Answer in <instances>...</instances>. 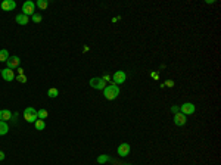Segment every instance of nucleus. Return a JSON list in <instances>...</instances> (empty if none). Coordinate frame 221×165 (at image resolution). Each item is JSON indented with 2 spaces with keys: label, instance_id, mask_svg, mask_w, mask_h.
Returning <instances> with one entry per match:
<instances>
[{
  "label": "nucleus",
  "instance_id": "nucleus-17",
  "mask_svg": "<svg viewBox=\"0 0 221 165\" xmlns=\"http://www.w3.org/2000/svg\"><path fill=\"white\" fill-rule=\"evenodd\" d=\"M34 124H35V128H37V130H40V131L44 130V128H46V122H44V120H37V121L34 122Z\"/></svg>",
  "mask_w": 221,
  "mask_h": 165
},
{
  "label": "nucleus",
  "instance_id": "nucleus-28",
  "mask_svg": "<svg viewBox=\"0 0 221 165\" xmlns=\"http://www.w3.org/2000/svg\"><path fill=\"white\" fill-rule=\"evenodd\" d=\"M18 75H24V69L22 68H18Z\"/></svg>",
  "mask_w": 221,
  "mask_h": 165
},
{
  "label": "nucleus",
  "instance_id": "nucleus-12",
  "mask_svg": "<svg viewBox=\"0 0 221 165\" xmlns=\"http://www.w3.org/2000/svg\"><path fill=\"white\" fill-rule=\"evenodd\" d=\"M15 21H16V24H19V25H27V24L30 22V18L27 16V15H24V13H18L16 18H15Z\"/></svg>",
  "mask_w": 221,
  "mask_h": 165
},
{
  "label": "nucleus",
  "instance_id": "nucleus-24",
  "mask_svg": "<svg viewBox=\"0 0 221 165\" xmlns=\"http://www.w3.org/2000/svg\"><path fill=\"white\" fill-rule=\"evenodd\" d=\"M150 77H152L153 80H159V74H158V72H155V71H152V72H150Z\"/></svg>",
  "mask_w": 221,
  "mask_h": 165
},
{
  "label": "nucleus",
  "instance_id": "nucleus-25",
  "mask_svg": "<svg viewBox=\"0 0 221 165\" xmlns=\"http://www.w3.org/2000/svg\"><path fill=\"white\" fill-rule=\"evenodd\" d=\"M102 80L105 81V83H106V81H109V80H111V75H109V74H105V75L102 77Z\"/></svg>",
  "mask_w": 221,
  "mask_h": 165
},
{
  "label": "nucleus",
  "instance_id": "nucleus-21",
  "mask_svg": "<svg viewBox=\"0 0 221 165\" xmlns=\"http://www.w3.org/2000/svg\"><path fill=\"white\" fill-rule=\"evenodd\" d=\"M41 19H43V16H41L40 13H34V15H33V21H34L35 24L41 22Z\"/></svg>",
  "mask_w": 221,
  "mask_h": 165
},
{
  "label": "nucleus",
  "instance_id": "nucleus-19",
  "mask_svg": "<svg viewBox=\"0 0 221 165\" xmlns=\"http://www.w3.org/2000/svg\"><path fill=\"white\" fill-rule=\"evenodd\" d=\"M58 94H59V90H58V89H55V87H53V89H50V90L47 91V96L52 97V99H55V97H56Z\"/></svg>",
  "mask_w": 221,
  "mask_h": 165
},
{
  "label": "nucleus",
  "instance_id": "nucleus-20",
  "mask_svg": "<svg viewBox=\"0 0 221 165\" xmlns=\"http://www.w3.org/2000/svg\"><path fill=\"white\" fill-rule=\"evenodd\" d=\"M108 161H109L108 155H100V156L97 158V162H99V164H105V162H108Z\"/></svg>",
  "mask_w": 221,
  "mask_h": 165
},
{
  "label": "nucleus",
  "instance_id": "nucleus-1",
  "mask_svg": "<svg viewBox=\"0 0 221 165\" xmlns=\"http://www.w3.org/2000/svg\"><path fill=\"white\" fill-rule=\"evenodd\" d=\"M103 96H105L106 100H113V99H117V97L119 96V87L118 85H115L113 83L106 85V87L103 89Z\"/></svg>",
  "mask_w": 221,
  "mask_h": 165
},
{
  "label": "nucleus",
  "instance_id": "nucleus-22",
  "mask_svg": "<svg viewBox=\"0 0 221 165\" xmlns=\"http://www.w3.org/2000/svg\"><path fill=\"white\" fill-rule=\"evenodd\" d=\"M15 78H16L19 83H22V84L27 83V77H25V75H18V77H15Z\"/></svg>",
  "mask_w": 221,
  "mask_h": 165
},
{
  "label": "nucleus",
  "instance_id": "nucleus-15",
  "mask_svg": "<svg viewBox=\"0 0 221 165\" xmlns=\"http://www.w3.org/2000/svg\"><path fill=\"white\" fill-rule=\"evenodd\" d=\"M7 59H9V52L6 49H2L0 50V62H6Z\"/></svg>",
  "mask_w": 221,
  "mask_h": 165
},
{
  "label": "nucleus",
  "instance_id": "nucleus-3",
  "mask_svg": "<svg viewBox=\"0 0 221 165\" xmlns=\"http://www.w3.org/2000/svg\"><path fill=\"white\" fill-rule=\"evenodd\" d=\"M22 13H24V15H27V16H30V15H34V13H35V3H34V2L27 0V2L22 5Z\"/></svg>",
  "mask_w": 221,
  "mask_h": 165
},
{
  "label": "nucleus",
  "instance_id": "nucleus-14",
  "mask_svg": "<svg viewBox=\"0 0 221 165\" xmlns=\"http://www.w3.org/2000/svg\"><path fill=\"white\" fill-rule=\"evenodd\" d=\"M7 131H9V125L5 121H0V136H5Z\"/></svg>",
  "mask_w": 221,
  "mask_h": 165
},
{
  "label": "nucleus",
  "instance_id": "nucleus-8",
  "mask_svg": "<svg viewBox=\"0 0 221 165\" xmlns=\"http://www.w3.org/2000/svg\"><path fill=\"white\" fill-rule=\"evenodd\" d=\"M187 122V118L186 115L182 114V112H177V114H174V124L178 125V127H182V125H184Z\"/></svg>",
  "mask_w": 221,
  "mask_h": 165
},
{
  "label": "nucleus",
  "instance_id": "nucleus-18",
  "mask_svg": "<svg viewBox=\"0 0 221 165\" xmlns=\"http://www.w3.org/2000/svg\"><path fill=\"white\" fill-rule=\"evenodd\" d=\"M47 111H46V109H39V111H37V118H39V120H44V118H47Z\"/></svg>",
  "mask_w": 221,
  "mask_h": 165
},
{
  "label": "nucleus",
  "instance_id": "nucleus-9",
  "mask_svg": "<svg viewBox=\"0 0 221 165\" xmlns=\"http://www.w3.org/2000/svg\"><path fill=\"white\" fill-rule=\"evenodd\" d=\"M0 7H2L3 11H6V12H11V11H13V9L16 7V3H15L13 0H5V2H2Z\"/></svg>",
  "mask_w": 221,
  "mask_h": 165
},
{
  "label": "nucleus",
  "instance_id": "nucleus-16",
  "mask_svg": "<svg viewBox=\"0 0 221 165\" xmlns=\"http://www.w3.org/2000/svg\"><path fill=\"white\" fill-rule=\"evenodd\" d=\"M35 5L39 6L41 11H44V9H47V6H49V2H47V0H37Z\"/></svg>",
  "mask_w": 221,
  "mask_h": 165
},
{
  "label": "nucleus",
  "instance_id": "nucleus-2",
  "mask_svg": "<svg viewBox=\"0 0 221 165\" xmlns=\"http://www.w3.org/2000/svg\"><path fill=\"white\" fill-rule=\"evenodd\" d=\"M24 118H25V121L27 122H35V121L39 120L37 118V111H35L34 108H31V106H28V108H25V111H24Z\"/></svg>",
  "mask_w": 221,
  "mask_h": 165
},
{
  "label": "nucleus",
  "instance_id": "nucleus-4",
  "mask_svg": "<svg viewBox=\"0 0 221 165\" xmlns=\"http://www.w3.org/2000/svg\"><path fill=\"white\" fill-rule=\"evenodd\" d=\"M125 80H127V74H125L124 71H117V72L112 75V83L115 85L122 84Z\"/></svg>",
  "mask_w": 221,
  "mask_h": 165
},
{
  "label": "nucleus",
  "instance_id": "nucleus-11",
  "mask_svg": "<svg viewBox=\"0 0 221 165\" xmlns=\"http://www.w3.org/2000/svg\"><path fill=\"white\" fill-rule=\"evenodd\" d=\"M130 154V144L128 143H121L118 146V155L119 156H127Z\"/></svg>",
  "mask_w": 221,
  "mask_h": 165
},
{
  "label": "nucleus",
  "instance_id": "nucleus-6",
  "mask_svg": "<svg viewBox=\"0 0 221 165\" xmlns=\"http://www.w3.org/2000/svg\"><path fill=\"white\" fill-rule=\"evenodd\" d=\"M180 111H182V114L187 115H192L195 112V105L193 103H183L182 106H180Z\"/></svg>",
  "mask_w": 221,
  "mask_h": 165
},
{
  "label": "nucleus",
  "instance_id": "nucleus-23",
  "mask_svg": "<svg viewBox=\"0 0 221 165\" xmlns=\"http://www.w3.org/2000/svg\"><path fill=\"white\" fill-rule=\"evenodd\" d=\"M164 85H167V87H170V89H171V87H174V81H173V80H167Z\"/></svg>",
  "mask_w": 221,
  "mask_h": 165
},
{
  "label": "nucleus",
  "instance_id": "nucleus-27",
  "mask_svg": "<svg viewBox=\"0 0 221 165\" xmlns=\"http://www.w3.org/2000/svg\"><path fill=\"white\" fill-rule=\"evenodd\" d=\"M3 159H5V152L0 150V161H3Z\"/></svg>",
  "mask_w": 221,
  "mask_h": 165
},
{
  "label": "nucleus",
  "instance_id": "nucleus-5",
  "mask_svg": "<svg viewBox=\"0 0 221 165\" xmlns=\"http://www.w3.org/2000/svg\"><path fill=\"white\" fill-rule=\"evenodd\" d=\"M90 85L93 89H97V90H103L105 87H106V83L102 80V78H99V77H94V78H91L90 80Z\"/></svg>",
  "mask_w": 221,
  "mask_h": 165
},
{
  "label": "nucleus",
  "instance_id": "nucleus-13",
  "mask_svg": "<svg viewBox=\"0 0 221 165\" xmlns=\"http://www.w3.org/2000/svg\"><path fill=\"white\" fill-rule=\"evenodd\" d=\"M12 120V112L11 111H7V109H2L0 111V121H9Z\"/></svg>",
  "mask_w": 221,
  "mask_h": 165
},
{
  "label": "nucleus",
  "instance_id": "nucleus-29",
  "mask_svg": "<svg viewBox=\"0 0 221 165\" xmlns=\"http://www.w3.org/2000/svg\"><path fill=\"white\" fill-rule=\"evenodd\" d=\"M125 165H130V164H125Z\"/></svg>",
  "mask_w": 221,
  "mask_h": 165
},
{
  "label": "nucleus",
  "instance_id": "nucleus-7",
  "mask_svg": "<svg viewBox=\"0 0 221 165\" xmlns=\"http://www.w3.org/2000/svg\"><path fill=\"white\" fill-rule=\"evenodd\" d=\"M6 63H7V68L9 69H15L19 66V63H21V59L18 56H9V59L6 61Z\"/></svg>",
  "mask_w": 221,
  "mask_h": 165
},
{
  "label": "nucleus",
  "instance_id": "nucleus-10",
  "mask_svg": "<svg viewBox=\"0 0 221 165\" xmlns=\"http://www.w3.org/2000/svg\"><path fill=\"white\" fill-rule=\"evenodd\" d=\"M2 78L5 81H12L15 78V72H13V69H9V68H5L2 69Z\"/></svg>",
  "mask_w": 221,
  "mask_h": 165
},
{
  "label": "nucleus",
  "instance_id": "nucleus-26",
  "mask_svg": "<svg viewBox=\"0 0 221 165\" xmlns=\"http://www.w3.org/2000/svg\"><path fill=\"white\" fill-rule=\"evenodd\" d=\"M178 109H180V106H177V105H174V106L171 108V111H173L174 114H177V112H178Z\"/></svg>",
  "mask_w": 221,
  "mask_h": 165
}]
</instances>
